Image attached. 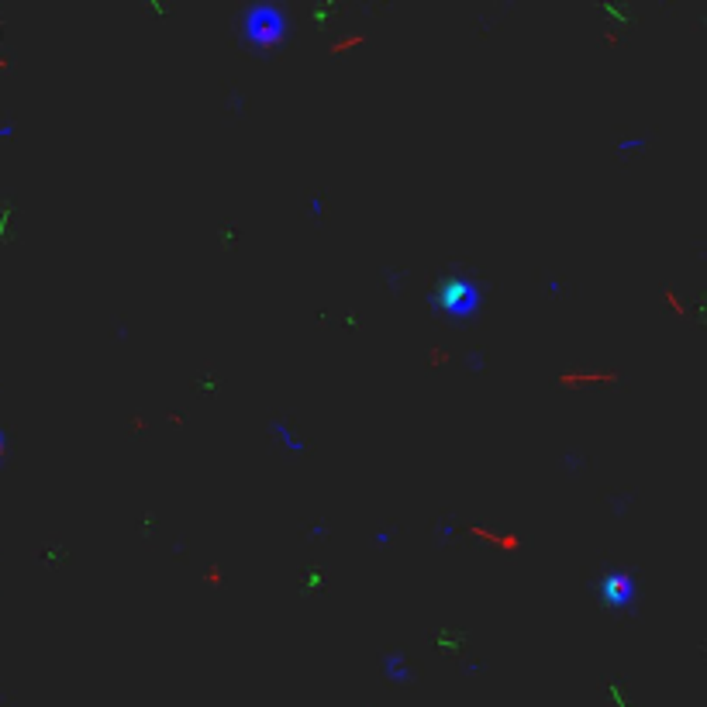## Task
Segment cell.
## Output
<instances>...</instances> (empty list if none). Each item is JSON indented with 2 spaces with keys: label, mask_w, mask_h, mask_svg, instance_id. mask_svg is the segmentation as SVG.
<instances>
[{
  "label": "cell",
  "mask_w": 707,
  "mask_h": 707,
  "mask_svg": "<svg viewBox=\"0 0 707 707\" xmlns=\"http://www.w3.org/2000/svg\"><path fill=\"white\" fill-rule=\"evenodd\" d=\"M287 32H290V25H287V14L276 7V4H255L249 7L245 14H242V35H245V42L255 45L259 52L266 48H273V45H280L287 39Z\"/></svg>",
  "instance_id": "6da1fadb"
},
{
  "label": "cell",
  "mask_w": 707,
  "mask_h": 707,
  "mask_svg": "<svg viewBox=\"0 0 707 707\" xmlns=\"http://www.w3.org/2000/svg\"><path fill=\"white\" fill-rule=\"evenodd\" d=\"M593 590L600 593V600H604L611 611H624V607L635 604V577H631L628 570H607V573L597 580Z\"/></svg>",
  "instance_id": "7a4b0ae2"
},
{
  "label": "cell",
  "mask_w": 707,
  "mask_h": 707,
  "mask_svg": "<svg viewBox=\"0 0 707 707\" xmlns=\"http://www.w3.org/2000/svg\"><path fill=\"white\" fill-rule=\"evenodd\" d=\"M438 307L449 311L452 318L473 314V311L480 307V290H476V283H469V280H449V283H445V293L438 297Z\"/></svg>",
  "instance_id": "3957f363"
},
{
  "label": "cell",
  "mask_w": 707,
  "mask_h": 707,
  "mask_svg": "<svg viewBox=\"0 0 707 707\" xmlns=\"http://www.w3.org/2000/svg\"><path fill=\"white\" fill-rule=\"evenodd\" d=\"M383 676L390 683H411V666H408V656L404 652H390L383 659Z\"/></svg>",
  "instance_id": "277c9868"
},
{
  "label": "cell",
  "mask_w": 707,
  "mask_h": 707,
  "mask_svg": "<svg viewBox=\"0 0 707 707\" xmlns=\"http://www.w3.org/2000/svg\"><path fill=\"white\" fill-rule=\"evenodd\" d=\"M269 428H273V435L280 438V445H283L287 452H293V456H304V449H307V445L300 442V435L293 431V428L287 424V421H283V417H276V421H273Z\"/></svg>",
  "instance_id": "5b68a950"
},
{
  "label": "cell",
  "mask_w": 707,
  "mask_h": 707,
  "mask_svg": "<svg viewBox=\"0 0 707 707\" xmlns=\"http://www.w3.org/2000/svg\"><path fill=\"white\" fill-rule=\"evenodd\" d=\"M649 149V138H621L618 142V152H642Z\"/></svg>",
  "instance_id": "8992f818"
},
{
  "label": "cell",
  "mask_w": 707,
  "mask_h": 707,
  "mask_svg": "<svg viewBox=\"0 0 707 707\" xmlns=\"http://www.w3.org/2000/svg\"><path fill=\"white\" fill-rule=\"evenodd\" d=\"M307 208H311V214H314V217H321V214H325V204H321V197H311V204H307Z\"/></svg>",
  "instance_id": "52a82bcc"
},
{
  "label": "cell",
  "mask_w": 707,
  "mask_h": 707,
  "mask_svg": "<svg viewBox=\"0 0 707 707\" xmlns=\"http://www.w3.org/2000/svg\"><path fill=\"white\" fill-rule=\"evenodd\" d=\"M390 539H393V535H390L386 528H379V532L373 535V541H376V545H390Z\"/></svg>",
  "instance_id": "ba28073f"
},
{
  "label": "cell",
  "mask_w": 707,
  "mask_h": 707,
  "mask_svg": "<svg viewBox=\"0 0 707 707\" xmlns=\"http://www.w3.org/2000/svg\"><path fill=\"white\" fill-rule=\"evenodd\" d=\"M14 135H18L14 125H0V142H4V138H14Z\"/></svg>",
  "instance_id": "9c48e42d"
},
{
  "label": "cell",
  "mask_w": 707,
  "mask_h": 707,
  "mask_svg": "<svg viewBox=\"0 0 707 707\" xmlns=\"http://www.w3.org/2000/svg\"><path fill=\"white\" fill-rule=\"evenodd\" d=\"M0 445H4V431H0Z\"/></svg>",
  "instance_id": "30bf717a"
}]
</instances>
